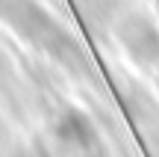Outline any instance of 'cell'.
<instances>
[{
    "label": "cell",
    "instance_id": "cell-1",
    "mask_svg": "<svg viewBox=\"0 0 159 157\" xmlns=\"http://www.w3.org/2000/svg\"><path fill=\"white\" fill-rule=\"evenodd\" d=\"M0 18H6L30 42L44 47L56 62L68 68H83V51L74 42V36L56 18L47 15L35 0H0Z\"/></svg>",
    "mask_w": 159,
    "mask_h": 157
},
{
    "label": "cell",
    "instance_id": "cell-2",
    "mask_svg": "<svg viewBox=\"0 0 159 157\" xmlns=\"http://www.w3.org/2000/svg\"><path fill=\"white\" fill-rule=\"evenodd\" d=\"M121 47L139 65H159V27L142 12H127L115 27Z\"/></svg>",
    "mask_w": 159,
    "mask_h": 157
},
{
    "label": "cell",
    "instance_id": "cell-3",
    "mask_svg": "<svg viewBox=\"0 0 159 157\" xmlns=\"http://www.w3.org/2000/svg\"><path fill=\"white\" fill-rule=\"evenodd\" d=\"M56 136L68 148H74V151H89V148L97 145V130L83 113H65V116L59 119Z\"/></svg>",
    "mask_w": 159,
    "mask_h": 157
},
{
    "label": "cell",
    "instance_id": "cell-4",
    "mask_svg": "<svg viewBox=\"0 0 159 157\" xmlns=\"http://www.w3.org/2000/svg\"><path fill=\"white\" fill-rule=\"evenodd\" d=\"M156 86H159V77H156Z\"/></svg>",
    "mask_w": 159,
    "mask_h": 157
}]
</instances>
